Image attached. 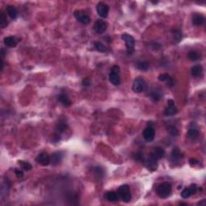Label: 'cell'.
Returning a JSON list of instances; mask_svg holds the SVG:
<instances>
[{
  "label": "cell",
  "instance_id": "cell-24",
  "mask_svg": "<svg viewBox=\"0 0 206 206\" xmlns=\"http://www.w3.org/2000/svg\"><path fill=\"white\" fill-rule=\"evenodd\" d=\"M188 56V59L192 61H198L199 59H200V57H201L200 54H199L196 51H191V52H189Z\"/></svg>",
  "mask_w": 206,
  "mask_h": 206
},
{
  "label": "cell",
  "instance_id": "cell-26",
  "mask_svg": "<svg viewBox=\"0 0 206 206\" xmlns=\"http://www.w3.org/2000/svg\"><path fill=\"white\" fill-rule=\"evenodd\" d=\"M7 16H6L5 13L4 12H2L1 13V16H0V26L2 28H4L6 27L7 26Z\"/></svg>",
  "mask_w": 206,
  "mask_h": 206
},
{
  "label": "cell",
  "instance_id": "cell-12",
  "mask_svg": "<svg viewBox=\"0 0 206 206\" xmlns=\"http://www.w3.org/2000/svg\"><path fill=\"white\" fill-rule=\"evenodd\" d=\"M3 42H4V44H5L7 47H9V48H15L16 45L18 44L19 40L16 36H11L6 37L5 39H4V40H3Z\"/></svg>",
  "mask_w": 206,
  "mask_h": 206
},
{
  "label": "cell",
  "instance_id": "cell-36",
  "mask_svg": "<svg viewBox=\"0 0 206 206\" xmlns=\"http://www.w3.org/2000/svg\"><path fill=\"white\" fill-rule=\"evenodd\" d=\"M169 131H170V134H171L172 135H173V136H176V135L179 134V132H178L177 129L174 127H171V128L169 129Z\"/></svg>",
  "mask_w": 206,
  "mask_h": 206
},
{
  "label": "cell",
  "instance_id": "cell-32",
  "mask_svg": "<svg viewBox=\"0 0 206 206\" xmlns=\"http://www.w3.org/2000/svg\"><path fill=\"white\" fill-rule=\"evenodd\" d=\"M66 128L67 125L65 123H64V122H61V123H60L57 126V130H58L59 132H63V131H64L66 130Z\"/></svg>",
  "mask_w": 206,
  "mask_h": 206
},
{
  "label": "cell",
  "instance_id": "cell-25",
  "mask_svg": "<svg viewBox=\"0 0 206 206\" xmlns=\"http://www.w3.org/2000/svg\"><path fill=\"white\" fill-rule=\"evenodd\" d=\"M137 68L142 71H147L149 69V63L147 61H139L137 63Z\"/></svg>",
  "mask_w": 206,
  "mask_h": 206
},
{
  "label": "cell",
  "instance_id": "cell-33",
  "mask_svg": "<svg viewBox=\"0 0 206 206\" xmlns=\"http://www.w3.org/2000/svg\"><path fill=\"white\" fill-rule=\"evenodd\" d=\"M189 189H190V191L192 192V194H195L196 192H197V189H198V188H197V185H195V184H193V185H191L190 187H189Z\"/></svg>",
  "mask_w": 206,
  "mask_h": 206
},
{
  "label": "cell",
  "instance_id": "cell-5",
  "mask_svg": "<svg viewBox=\"0 0 206 206\" xmlns=\"http://www.w3.org/2000/svg\"><path fill=\"white\" fill-rule=\"evenodd\" d=\"M74 17L82 24H88L90 22V17L89 15L82 11H74Z\"/></svg>",
  "mask_w": 206,
  "mask_h": 206
},
{
  "label": "cell",
  "instance_id": "cell-27",
  "mask_svg": "<svg viewBox=\"0 0 206 206\" xmlns=\"http://www.w3.org/2000/svg\"><path fill=\"white\" fill-rule=\"evenodd\" d=\"M19 165H20V166H21L24 170H26V171H30V170L32 168V164H29L28 162L19 160Z\"/></svg>",
  "mask_w": 206,
  "mask_h": 206
},
{
  "label": "cell",
  "instance_id": "cell-22",
  "mask_svg": "<svg viewBox=\"0 0 206 206\" xmlns=\"http://www.w3.org/2000/svg\"><path fill=\"white\" fill-rule=\"evenodd\" d=\"M106 198L110 202H115L119 200V195L114 192H108L106 194Z\"/></svg>",
  "mask_w": 206,
  "mask_h": 206
},
{
  "label": "cell",
  "instance_id": "cell-19",
  "mask_svg": "<svg viewBox=\"0 0 206 206\" xmlns=\"http://www.w3.org/2000/svg\"><path fill=\"white\" fill-rule=\"evenodd\" d=\"M203 72V68L200 64H197V65H194V66L191 69V73H192V75L194 76V77H198L200 75H201Z\"/></svg>",
  "mask_w": 206,
  "mask_h": 206
},
{
  "label": "cell",
  "instance_id": "cell-8",
  "mask_svg": "<svg viewBox=\"0 0 206 206\" xmlns=\"http://www.w3.org/2000/svg\"><path fill=\"white\" fill-rule=\"evenodd\" d=\"M155 135H156V132H155V130L153 129V127H148L143 130V136L144 139L148 143L153 141V139H155Z\"/></svg>",
  "mask_w": 206,
  "mask_h": 206
},
{
  "label": "cell",
  "instance_id": "cell-31",
  "mask_svg": "<svg viewBox=\"0 0 206 206\" xmlns=\"http://www.w3.org/2000/svg\"><path fill=\"white\" fill-rule=\"evenodd\" d=\"M162 98V95L160 94V93L159 92H154L152 94H151V99L153 102H158V101L160 100V98Z\"/></svg>",
  "mask_w": 206,
  "mask_h": 206
},
{
  "label": "cell",
  "instance_id": "cell-20",
  "mask_svg": "<svg viewBox=\"0 0 206 206\" xmlns=\"http://www.w3.org/2000/svg\"><path fill=\"white\" fill-rule=\"evenodd\" d=\"M188 136L191 139H196L199 136V130L196 127H190L188 131Z\"/></svg>",
  "mask_w": 206,
  "mask_h": 206
},
{
  "label": "cell",
  "instance_id": "cell-6",
  "mask_svg": "<svg viewBox=\"0 0 206 206\" xmlns=\"http://www.w3.org/2000/svg\"><path fill=\"white\" fill-rule=\"evenodd\" d=\"M97 12L102 18H106L109 13V6L105 3H99L97 5Z\"/></svg>",
  "mask_w": 206,
  "mask_h": 206
},
{
  "label": "cell",
  "instance_id": "cell-28",
  "mask_svg": "<svg viewBox=\"0 0 206 206\" xmlns=\"http://www.w3.org/2000/svg\"><path fill=\"white\" fill-rule=\"evenodd\" d=\"M193 194H192V192H191L189 188H185V189H184L182 191V193H181V196L184 199L189 198Z\"/></svg>",
  "mask_w": 206,
  "mask_h": 206
},
{
  "label": "cell",
  "instance_id": "cell-9",
  "mask_svg": "<svg viewBox=\"0 0 206 206\" xmlns=\"http://www.w3.org/2000/svg\"><path fill=\"white\" fill-rule=\"evenodd\" d=\"M167 104H168V106L165 109L164 114L166 116H173L177 113V109L175 106L174 101H172V99H169L167 101Z\"/></svg>",
  "mask_w": 206,
  "mask_h": 206
},
{
  "label": "cell",
  "instance_id": "cell-21",
  "mask_svg": "<svg viewBox=\"0 0 206 206\" xmlns=\"http://www.w3.org/2000/svg\"><path fill=\"white\" fill-rule=\"evenodd\" d=\"M93 44H94V48H95L96 50L100 52V53H107L108 52V48H106L102 43L97 41V42H94Z\"/></svg>",
  "mask_w": 206,
  "mask_h": 206
},
{
  "label": "cell",
  "instance_id": "cell-13",
  "mask_svg": "<svg viewBox=\"0 0 206 206\" xmlns=\"http://www.w3.org/2000/svg\"><path fill=\"white\" fill-rule=\"evenodd\" d=\"M146 165H147V167L148 169L151 171V172L156 171L157 167H158L157 160L152 158V157H151V156H149V158L146 160Z\"/></svg>",
  "mask_w": 206,
  "mask_h": 206
},
{
  "label": "cell",
  "instance_id": "cell-18",
  "mask_svg": "<svg viewBox=\"0 0 206 206\" xmlns=\"http://www.w3.org/2000/svg\"><path fill=\"white\" fill-rule=\"evenodd\" d=\"M6 12L7 13L8 16H10L11 19H13L17 18V16H18V11L13 6H7V7L6 8Z\"/></svg>",
  "mask_w": 206,
  "mask_h": 206
},
{
  "label": "cell",
  "instance_id": "cell-3",
  "mask_svg": "<svg viewBox=\"0 0 206 206\" xmlns=\"http://www.w3.org/2000/svg\"><path fill=\"white\" fill-rule=\"evenodd\" d=\"M122 39L126 43V48L128 54H131L135 51V39L132 36L129 34H122Z\"/></svg>",
  "mask_w": 206,
  "mask_h": 206
},
{
  "label": "cell",
  "instance_id": "cell-15",
  "mask_svg": "<svg viewBox=\"0 0 206 206\" xmlns=\"http://www.w3.org/2000/svg\"><path fill=\"white\" fill-rule=\"evenodd\" d=\"M62 157H63V156H62V153L61 152H60V151H58V152H55V153H53V155H52V156L50 157L51 159V163H52V164L53 165H57V164H59L60 163H61V159H62Z\"/></svg>",
  "mask_w": 206,
  "mask_h": 206
},
{
  "label": "cell",
  "instance_id": "cell-35",
  "mask_svg": "<svg viewBox=\"0 0 206 206\" xmlns=\"http://www.w3.org/2000/svg\"><path fill=\"white\" fill-rule=\"evenodd\" d=\"M110 72L111 73H114L119 74L120 73V68L118 65H114V66L111 68Z\"/></svg>",
  "mask_w": 206,
  "mask_h": 206
},
{
  "label": "cell",
  "instance_id": "cell-11",
  "mask_svg": "<svg viewBox=\"0 0 206 206\" xmlns=\"http://www.w3.org/2000/svg\"><path fill=\"white\" fill-rule=\"evenodd\" d=\"M165 155V151L162 147H155L152 149V151H151V154H150V156L152 157L153 159L158 160V159H160L164 156Z\"/></svg>",
  "mask_w": 206,
  "mask_h": 206
},
{
  "label": "cell",
  "instance_id": "cell-29",
  "mask_svg": "<svg viewBox=\"0 0 206 206\" xmlns=\"http://www.w3.org/2000/svg\"><path fill=\"white\" fill-rule=\"evenodd\" d=\"M173 36H174V40L176 43H179L181 40V38H182V35H181V32L177 30V31H175V32H173Z\"/></svg>",
  "mask_w": 206,
  "mask_h": 206
},
{
  "label": "cell",
  "instance_id": "cell-4",
  "mask_svg": "<svg viewBox=\"0 0 206 206\" xmlns=\"http://www.w3.org/2000/svg\"><path fill=\"white\" fill-rule=\"evenodd\" d=\"M146 88V82L142 77H137L134 80L132 85V90L135 93H142Z\"/></svg>",
  "mask_w": 206,
  "mask_h": 206
},
{
  "label": "cell",
  "instance_id": "cell-38",
  "mask_svg": "<svg viewBox=\"0 0 206 206\" xmlns=\"http://www.w3.org/2000/svg\"><path fill=\"white\" fill-rule=\"evenodd\" d=\"M197 163V160L196 159H191L190 160H189V164H190L191 166H193V165H195Z\"/></svg>",
  "mask_w": 206,
  "mask_h": 206
},
{
  "label": "cell",
  "instance_id": "cell-30",
  "mask_svg": "<svg viewBox=\"0 0 206 206\" xmlns=\"http://www.w3.org/2000/svg\"><path fill=\"white\" fill-rule=\"evenodd\" d=\"M170 78H171V77L168 73H161L158 77L159 81H160V82H167Z\"/></svg>",
  "mask_w": 206,
  "mask_h": 206
},
{
  "label": "cell",
  "instance_id": "cell-17",
  "mask_svg": "<svg viewBox=\"0 0 206 206\" xmlns=\"http://www.w3.org/2000/svg\"><path fill=\"white\" fill-rule=\"evenodd\" d=\"M109 80L114 85H119L120 83H121L119 74L114 73H111V72L109 74Z\"/></svg>",
  "mask_w": 206,
  "mask_h": 206
},
{
  "label": "cell",
  "instance_id": "cell-10",
  "mask_svg": "<svg viewBox=\"0 0 206 206\" xmlns=\"http://www.w3.org/2000/svg\"><path fill=\"white\" fill-rule=\"evenodd\" d=\"M36 161L43 166H47L51 163L50 156L47 153H41L36 156Z\"/></svg>",
  "mask_w": 206,
  "mask_h": 206
},
{
  "label": "cell",
  "instance_id": "cell-23",
  "mask_svg": "<svg viewBox=\"0 0 206 206\" xmlns=\"http://www.w3.org/2000/svg\"><path fill=\"white\" fill-rule=\"evenodd\" d=\"M181 156V152H180V149L178 147H175L172 149V159L174 160H179Z\"/></svg>",
  "mask_w": 206,
  "mask_h": 206
},
{
  "label": "cell",
  "instance_id": "cell-2",
  "mask_svg": "<svg viewBox=\"0 0 206 206\" xmlns=\"http://www.w3.org/2000/svg\"><path fill=\"white\" fill-rule=\"evenodd\" d=\"M118 195L120 196V198L124 201L125 203H128L131 200V193L130 190L129 185H123L119 187L118 189Z\"/></svg>",
  "mask_w": 206,
  "mask_h": 206
},
{
  "label": "cell",
  "instance_id": "cell-16",
  "mask_svg": "<svg viewBox=\"0 0 206 206\" xmlns=\"http://www.w3.org/2000/svg\"><path fill=\"white\" fill-rule=\"evenodd\" d=\"M205 23V17L200 14H195L193 17V24L196 26H201Z\"/></svg>",
  "mask_w": 206,
  "mask_h": 206
},
{
  "label": "cell",
  "instance_id": "cell-7",
  "mask_svg": "<svg viewBox=\"0 0 206 206\" xmlns=\"http://www.w3.org/2000/svg\"><path fill=\"white\" fill-rule=\"evenodd\" d=\"M106 28H107V24L102 19H98L93 25V29L98 34H102L103 32H106Z\"/></svg>",
  "mask_w": 206,
  "mask_h": 206
},
{
  "label": "cell",
  "instance_id": "cell-37",
  "mask_svg": "<svg viewBox=\"0 0 206 206\" xmlns=\"http://www.w3.org/2000/svg\"><path fill=\"white\" fill-rule=\"evenodd\" d=\"M15 172H16V176L18 177V178H22V177L24 176V172H22V171H20V170L16 169Z\"/></svg>",
  "mask_w": 206,
  "mask_h": 206
},
{
  "label": "cell",
  "instance_id": "cell-34",
  "mask_svg": "<svg viewBox=\"0 0 206 206\" xmlns=\"http://www.w3.org/2000/svg\"><path fill=\"white\" fill-rule=\"evenodd\" d=\"M82 85L85 86V87H89V86L91 85V81L89 78H85L82 81Z\"/></svg>",
  "mask_w": 206,
  "mask_h": 206
},
{
  "label": "cell",
  "instance_id": "cell-1",
  "mask_svg": "<svg viewBox=\"0 0 206 206\" xmlns=\"http://www.w3.org/2000/svg\"><path fill=\"white\" fill-rule=\"evenodd\" d=\"M157 194L160 198L166 199L169 197L172 193V185L168 182H163L157 188Z\"/></svg>",
  "mask_w": 206,
  "mask_h": 206
},
{
  "label": "cell",
  "instance_id": "cell-14",
  "mask_svg": "<svg viewBox=\"0 0 206 206\" xmlns=\"http://www.w3.org/2000/svg\"><path fill=\"white\" fill-rule=\"evenodd\" d=\"M59 102L61 103V105L64 107H69L72 104L71 101L69 98V97L65 93H61L58 97Z\"/></svg>",
  "mask_w": 206,
  "mask_h": 206
}]
</instances>
